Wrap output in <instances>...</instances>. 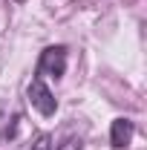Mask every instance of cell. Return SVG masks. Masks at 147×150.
<instances>
[{"instance_id":"obj_3","label":"cell","mask_w":147,"mask_h":150,"mask_svg":"<svg viewBox=\"0 0 147 150\" xmlns=\"http://www.w3.org/2000/svg\"><path fill=\"white\" fill-rule=\"evenodd\" d=\"M133 133H136V124H133L130 118H115L110 124V144L115 150L127 147L130 142H133Z\"/></svg>"},{"instance_id":"obj_1","label":"cell","mask_w":147,"mask_h":150,"mask_svg":"<svg viewBox=\"0 0 147 150\" xmlns=\"http://www.w3.org/2000/svg\"><path fill=\"white\" fill-rule=\"evenodd\" d=\"M26 98H29L32 110H37L43 118H49V115H55V112H58V101H55V95H52V90L46 87L43 78H32V81H29V87H26Z\"/></svg>"},{"instance_id":"obj_2","label":"cell","mask_w":147,"mask_h":150,"mask_svg":"<svg viewBox=\"0 0 147 150\" xmlns=\"http://www.w3.org/2000/svg\"><path fill=\"white\" fill-rule=\"evenodd\" d=\"M66 72V46H46L37 58V75L61 78Z\"/></svg>"},{"instance_id":"obj_5","label":"cell","mask_w":147,"mask_h":150,"mask_svg":"<svg viewBox=\"0 0 147 150\" xmlns=\"http://www.w3.org/2000/svg\"><path fill=\"white\" fill-rule=\"evenodd\" d=\"M52 147H55V139L49 133H40L35 139V144H32V150H52Z\"/></svg>"},{"instance_id":"obj_4","label":"cell","mask_w":147,"mask_h":150,"mask_svg":"<svg viewBox=\"0 0 147 150\" xmlns=\"http://www.w3.org/2000/svg\"><path fill=\"white\" fill-rule=\"evenodd\" d=\"M52 150H84V142L78 139V136H66L61 144H55Z\"/></svg>"}]
</instances>
